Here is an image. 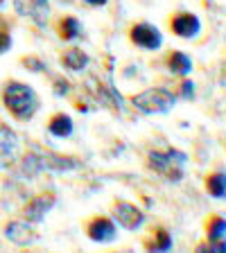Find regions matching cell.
<instances>
[{"instance_id": "6da1fadb", "label": "cell", "mask_w": 226, "mask_h": 253, "mask_svg": "<svg viewBox=\"0 0 226 253\" xmlns=\"http://www.w3.org/2000/svg\"><path fill=\"white\" fill-rule=\"evenodd\" d=\"M2 102H5L7 111L16 120H32L34 113L39 109V100H37V93L34 88L23 82H9L2 90Z\"/></svg>"}, {"instance_id": "7a4b0ae2", "label": "cell", "mask_w": 226, "mask_h": 253, "mask_svg": "<svg viewBox=\"0 0 226 253\" xmlns=\"http://www.w3.org/2000/svg\"><path fill=\"white\" fill-rule=\"evenodd\" d=\"M188 156L179 149H154L147 154V169L158 176L168 179L170 183H179L185 174Z\"/></svg>"}, {"instance_id": "3957f363", "label": "cell", "mask_w": 226, "mask_h": 253, "mask_svg": "<svg viewBox=\"0 0 226 253\" xmlns=\"http://www.w3.org/2000/svg\"><path fill=\"white\" fill-rule=\"evenodd\" d=\"M82 168V161L77 156H63V154H27L23 158L21 169L25 176H37L39 172H73Z\"/></svg>"}, {"instance_id": "277c9868", "label": "cell", "mask_w": 226, "mask_h": 253, "mask_svg": "<svg viewBox=\"0 0 226 253\" xmlns=\"http://www.w3.org/2000/svg\"><path fill=\"white\" fill-rule=\"evenodd\" d=\"M177 102V95L170 93L168 88H147L140 90L132 97V104L136 106L140 113L145 116H161V113H168L170 109Z\"/></svg>"}, {"instance_id": "5b68a950", "label": "cell", "mask_w": 226, "mask_h": 253, "mask_svg": "<svg viewBox=\"0 0 226 253\" xmlns=\"http://www.w3.org/2000/svg\"><path fill=\"white\" fill-rule=\"evenodd\" d=\"M111 219L116 221V226L125 231H138L145 224V212L136 204L127 199H113L111 204Z\"/></svg>"}, {"instance_id": "8992f818", "label": "cell", "mask_w": 226, "mask_h": 253, "mask_svg": "<svg viewBox=\"0 0 226 253\" xmlns=\"http://www.w3.org/2000/svg\"><path fill=\"white\" fill-rule=\"evenodd\" d=\"M84 233H86V237H89L90 242L109 244L118 237V226L109 215H93L84 224Z\"/></svg>"}, {"instance_id": "52a82bcc", "label": "cell", "mask_w": 226, "mask_h": 253, "mask_svg": "<svg viewBox=\"0 0 226 253\" xmlns=\"http://www.w3.org/2000/svg\"><path fill=\"white\" fill-rule=\"evenodd\" d=\"M54 204H57V195H54L52 190L32 197L25 204V208H23V219L32 221V224H39V221H43V217L54 208Z\"/></svg>"}, {"instance_id": "ba28073f", "label": "cell", "mask_w": 226, "mask_h": 253, "mask_svg": "<svg viewBox=\"0 0 226 253\" xmlns=\"http://www.w3.org/2000/svg\"><path fill=\"white\" fill-rule=\"evenodd\" d=\"M2 233H5V237L9 242L18 244V247H27V244H34L39 240V231L34 228V224H32V221H25V219L7 221Z\"/></svg>"}, {"instance_id": "9c48e42d", "label": "cell", "mask_w": 226, "mask_h": 253, "mask_svg": "<svg viewBox=\"0 0 226 253\" xmlns=\"http://www.w3.org/2000/svg\"><path fill=\"white\" fill-rule=\"evenodd\" d=\"M129 39H132L134 45L142 47V50H158V47L163 45L161 32L154 25H149V23H136L129 30Z\"/></svg>"}, {"instance_id": "30bf717a", "label": "cell", "mask_w": 226, "mask_h": 253, "mask_svg": "<svg viewBox=\"0 0 226 253\" xmlns=\"http://www.w3.org/2000/svg\"><path fill=\"white\" fill-rule=\"evenodd\" d=\"M14 9L18 16H25L37 25H45L47 14H50L47 0H14Z\"/></svg>"}, {"instance_id": "8fae6325", "label": "cell", "mask_w": 226, "mask_h": 253, "mask_svg": "<svg viewBox=\"0 0 226 253\" xmlns=\"http://www.w3.org/2000/svg\"><path fill=\"white\" fill-rule=\"evenodd\" d=\"M170 30H172L179 39H192L199 34L201 23L195 14H190V11H179V14H174L172 18H170Z\"/></svg>"}, {"instance_id": "7c38bea8", "label": "cell", "mask_w": 226, "mask_h": 253, "mask_svg": "<svg viewBox=\"0 0 226 253\" xmlns=\"http://www.w3.org/2000/svg\"><path fill=\"white\" fill-rule=\"evenodd\" d=\"M172 235L165 226H154L142 240L145 253H170L172 251Z\"/></svg>"}, {"instance_id": "4fadbf2b", "label": "cell", "mask_w": 226, "mask_h": 253, "mask_svg": "<svg viewBox=\"0 0 226 253\" xmlns=\"http://www.w3.org/2000/svg\"><path fill=\"white\" fill-rule=\"evenodd\" d=\"M86 86H89V93L93 95V97L100 102L102 106H109L111 111H120L122 97L118 95V90H113L111 86H104L102 82H97L95 77H90L89 82H86Z\"/></svg>"}, {"instance_id": "5bb4252c", "label": "cell", "mask_w": 226, "mask_h": 253, "mask_svg": "<svg viewBox=\"0 0 226 253\" xmlns=\"http://www.w3.org/2000/svg\"><path fill=\"white\" fill-rule=\"evenodd\" d=\"M16 152H18V136L14 129L0 125V168L14 163Z\"/></svg>"}, {"instance_id": "9a60e30c", "label": "cell", "mask_w": 226, "mask_h": 253, "mask_svg": "<svg viewBox=\"0 0 226 253\" xmlns=\"http://www.w3.org/2000/svg\"><path fill=\"white\" fill-rule=\"evenodd\" d=\"M204 190L213 199H226V172L224 169H213L206 174Z\"/></svg>"}, {"instance_id": "2e32d148", "label": "cell", "mask_w": 226, "mask_h": 253, "mask_svg": "<svg viewBox=\"0 0 226 253\" xmlns=\"http://www.w3.org/2000/svg\"><path fill=\"white\" fill-rule=\"evenodd\" d=\"M61 66L79 73V70H84L86 66H89V54H86L84 50H79V47H70V50H66V52L61 54Z\"/></svg>"}, {"instance_id": "e0dca14e", "label": "cell", "mask_w": 226, "mask_h": 253, "mask_svg": "<svg viewBox=\"0 0 226 253\" xmlns=\"http://www.w3.org/2000/svg\"><path fill=\"white\" fill-rule=\"evenodd\" d=\"M204 233L206 240H224L226 237V219L217 212H211V215L204 219Z\"/></svg>"}, {"instance_id": "ac0fdd59", "label": "cell", "mask_w": 226, "mask_h": 253, "mask_svg": "<svg viewBox=\"0 0 226 253\" xmlns=\"http://www.w3.org/2000/svg\"><path fill=\"white\" fill-rule=\"evenodd\" d=\"M168 68H170V73L179 75V77H185V75L192 70V61H190V57L185 52L172 50V52L168 54Z\"/></svg>"}, {"instance_id": "d6986e66", "label": "cell", "mask_w": 226, "mask_h": 253, "mask_svg": "<svg viewBox=\"0 0 226 253\" xmlns=\"http://www.w3.org/2000/svg\"><path fill=\"white\" fill-rule=\"evenodd\" d=\"M47 131L57 138H68L73 133V120L66 113H54L50 120H47Z\"/></svg>"}, {"instance_id": "ffe728a7", "label": "cell", "mask_w": 226, "mask_h": 253, "mask_svg": "<svg viewBox=\"0 0 226 253\" xmlns=\"http://www.w3.org/2000/svg\"><path fill=\"white\" fill-rule=\"evenodd\" d=\"M79 32H82V25L75 16H63L59 21V39L61 41H73L79 37Z\"/></svg>"}, {"instance_id": "44dd1931", "label": "cell", "mask_w": 226, "mask_h": 253, "mask_svg": "<svg viewBox=\"0 0 226 253\" xmlns=\"http://www.w3.org/2000/svg\"><path fill=\"white\" fill-rule=\"evenodd\" d=\"M192 253H226V237L224 240H201L195 244Z\"/></svg>"}, {"instance_id": "7402d4cb", "label": "cell", "mask_w": 226, "mask_h": 253, "mask_svg": "<svg viewBox=\"0 0 226 253\" xmlns=\"http://www.w3.org/2000/svg\"><path fill=\"white\" fill-rule=\"evenodd\" d=\"M179 97H183V100H192L195 97V84L190 79H183L179 84Z\"/></svg>"}, {"instance_id": "603a6c76", "label": "cell", "mask_w": 226, "mask_h": 253, "mask_svg": "<svg viewBox=\"0 0 226 253\" xmlns=\"http://www.w3.org/2000/svg\"><path fill=\"white\" fill-rule=\"evenodd\" d=\"M23 66H27V68H32L34 73H41L43 68H45V63L43 61H39V59H34V57H27V59H23Z\"/></svg>"}, {"instance_id": "cb8c5ba5", "label": "cell", "mask_w": 226, "mask_h": 253, "mask_svg": "<svg viewBox=\"0 0 226 253\" xmlns=\"http://www.w3.org/2000/svg\"><path fill=\"white\" fill-rule=\"evenodd\" d=\"M70 93V84L66 79H57L54 82V95H68Z\"/></svg>"}, {"instance_id": "d4e9b609", "label": "cell", "mask_w": 226, "mask_h": 253, "mask_svg": "<svg viewBox=\"0 0 226 253\" xmlns=\"http://www.w3.org/2000/svg\"><path fill=\"white\" fill-rule=\"evenodd\" d=\"M9 45H11V37H9V32L0 27V52H5V50H9Z\"/></svg>"}, {"instance_id": "484cf974", "label": "cell", "mask_w": 226, "mask_h": 253, "mask_svg": "<svg viewBox=\"0 0 226 253\" xmlns=\"http://www.w3.org/2000/svg\"><path fill=\"white\" fill-rule=\"evenodd\" d=\"M86 5H90V7H102V5H106L109 0H84Z\"/></svg>"}, {"instance_id": "4316f807", "label": "cell", "mask_w": 226, "mask_h": 253, "mask_svg": "<svg viewBox=\"0 0 226 253\" xmlns=\"http://www.w3.org/2000/svg\"><path fill=\"white\" fill-rule=\"evenodd\" d=\"M63 2H73V0H63Z\"/></svg>"}, {"instance_id": "83f0119b", "label": "cell", "mask_w": 226, "mask_h": 253, "mask_svg": "<svg viewBox=\"0 0 226 253\" xmlns=\"http://www.w3.org/2000/svg\"><path fill=\"white\" fill-rule=\"evenodd\" d=\"M0 2H2V0H0Z\"/></svg>"}]
</instances>
